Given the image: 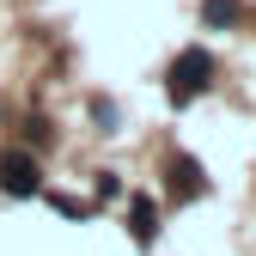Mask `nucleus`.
<instances>
[{
	"label": "nucleus",
	"instance_id": "1",
	"mask_svg": "<svg viewBox=\"0 0 256 256\" xmlns=\"http://www.w3.org/2000/svg\"><path fill=\"white\" fill-rule=\"evenodd\" d=\"M208 80H214V55H208V49H183V55L171 61L165 92H171V104H189V98L208 92Z\"/></svg>",
	"mask_w": 256,
	"mask_h": 256
},
{
	"label": "nucleus",
	"instance_id": "2",
	"mask_svg": "<svg viewBox=\"0 0 256 256\" xmlns=\"http://www.w3.org/2000/svg\"><path fill=\"white\" fill-rule=\"evenodd\" d=\"M0 189H6V196H37V189H43L37 158L18 152V146H6V152H0Z\"/></svg>",
	"mask_w": 256,
	"mask_h": 256
},
{
	"label": "nucleus",
	"instance_id": "3",
	"mask_svg": "<svg viewBox=\"0 0 256 256\" xmlns=\"http://www.w3.org/2000/svg\"><path fill=\"white\" fill-rule=\"evenodd\" d=\"M165 177H171V196H183V202L208 189V183H202V165H196V158H171V165H165Z\"/></svg>",
	"mask_w": 256,
	"mask_h": 256
},
{
	"label": "nucleus",
	"instance_id": "4",
	"mask_svg": "<svg viewBox=\"0 0 256 256\" xmlns=\"http://www.w3.org/2000/svg\"><path fill=\"white\" fill-rule=\"evenodd\" d=\"M202 18H208V24H238V0H208Z\"/></svg>",
	"mask_w": 256,
	"mask_h": 256
},
{
	"label": "nucleus",
	"instance_id": "5",
	"mask_svg": "<svg viewBox=\"0 0 256 256\" xmlns=\"http://www.w3.org/2000/svg\"><path fill=\"white\" fill-rule=\"evenodd\" d=\"M152 232H158V226H152V208H146V202H134V238H140V244H152Z\"/></svg>",
	"mask_w": 256,
	"mask_h": 256
}]
</instances>
